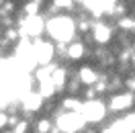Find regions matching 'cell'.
<instances>
[{
    "label": "cell",
    "mask_w": 135,
    "mask_h": 133,
    "mask_svg": "<svg viewBox=\"0 0 135 133\" xmlns=\"http://www.w3.org/2000/svg\"><path fill=\"white\" fill-rule=\"evenodd\" d=\"M45 35L53 39V41H64L70 43L74 41L78 35L76 29V17L74 15H66V12H59V15H51L47 17V27H45Z\"/></svg>",
    "instance_id": "cell-1"
},
{
    "label": "cell",
    "mask_w": 135,
    "mask_h": 133,
    "mask_svg": "<svg viewBox=\"0 0 135 133\" xmlns=\"http://www.w3.org/2000/svg\"><path fill=\"white\" fill-rule=\"evenodd\" d=\"M80 113L84 115V119L90 125H102L110 117L109 104H107V96H98L94 100H84Z\"/></svg>",
    "instance_id": "cell-2"
},
{
    "label": "cell",
    "mask_w": 135,
    "mask_h": 133,
    "mask_svg": "<svg viewBox=\"0 0 135 133\" xmlns=\"http://www.w3.org/2000/svg\"><path fill=\"white\" fill-rule=\"evenodd\" d=\"M107 104H109L110 115H125L135 108V90L123 88L119 92H113L107 96Z\"/></svg>",
    "instance_id": "cell-3"
},
{
    "label": "cell",
    "mask_w": 135,
    "mask_h": 133,
    "mask_svg": "<svg viewBox=\"0 0 135 133\" xmlns=\"http://www.w3.org/2000/svg\"><path fill=\"white\" fill-rule=\"evenodd\" d=\"M84 98L80 94H64L59 96V108L61 111H82Z\"/></svg>",
    "instance_id": "cell-4"
},
{
    "label": "cell",
    "mask_w": 135,
    "mask_h": 133,
    "mask_svg": "<svg viewBox=\"0 0 135 133\" xmlns=\"http://www.w3.org/2000/svg\"><path fill=\"white\" fill-rule=\"evenodd\" d=\"M133 21L135 17L129 12V15H123V17H119L117 21H115V25H117V31H123V33H131L133 31ZM133 35V33H131Z\"/></svg>",
    "instance_id": "cell-5"
},
{
    "label": "cell",
    "mask_w": 135,
    "mask_h": 133,
    "mask_svg": "<svg viewBox=\"0 0 135 133\" xmlns=\"http://www.w3.org/2000/svg\"><path fill=\"white\" fill-rule=\"evenodd\" d=\"M82 88H84V84L78 78V74H72L70 80H68V84H66V92H64V94H80Z\"/></svg>",
    "instance_id": "cell-6"
},
{
    "label": "cell",
    "mask_w": 135,
    "mask_h": 133,
    "mask_svg": "<svg viewBox=\"0 0 135 133\" xmlns=\"http://www.w3.org/2000/svg\"><path fill=\"white\" fill-rule=\"evenodd\" d=\"M82 133H100V127H96V125H90V123H88V125H86V129H84Z\"/></svg>",
    "instance_id": "cell-7"
},
{
    "label": "cell",
    "mask_w": 135,
    "mask_h": 133,
    "mask_svg": "<svg viewBox=\"0 0 135 133\" xmlns=\"http://www.w3.org/2000/svg\"><path fill=\"white\" fill-rule=\"evenodd\" d=\"M2 133H15V129H4Z\"/></svg>",
    "instance_id": "cell-8"
},
{
    "label": "cell",
    "mask_w": 135,
    "mask_h": 133,
    "mask_svg": "<svg viewBox=\"0 0 135 133\" xmlns=\"http://www.w3.org/2000/svg\"><path fill=\"white\" fill-rule=\"evenodd\" d=\"M131 33H133V37H135V21H133V31H131Z\"/></svg>",
    "instance_id": "cell-9"
},
{
    "label": "cell",
    "mask_w": 135,
    "mask_h": 133,
    "mask_svg": "<svg viewBox=\"0 0 135 133\" xmlns=\"http://www.w3.org/2000/svg\"><path fill=\"white\" fill-rule=\"evenodd\" d=\"M31 133H41V131H37V129H31Z\"/></svg>",
    "instance_id": "cell-10"
},
{
    "label": "cell",
    "mask_w": 135,
    "mask_h": 133,
    "mask_svg": "<svg viewBox=\"0 0 135 133\" xmlns=\"http://www.w3.org/2000/svg\"><path fill=\"white\" fill-rule=\"evenodd\" d=\"M133 51H135V37H133Z\"/></svg>",
    "instance_id": "cell-11"
}]
</instances>
